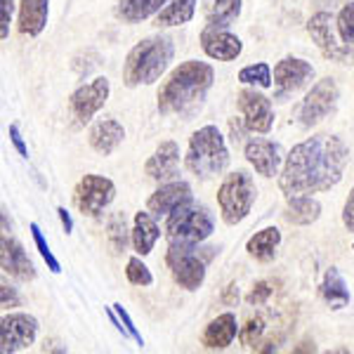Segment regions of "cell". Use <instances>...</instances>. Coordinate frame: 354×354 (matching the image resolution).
Instances as JSON below:
<instances>
[{"instance_id":"obj_1","label":"cell","mask_w":354,"mask_h":354,"mask_svg":"<svg viewBox=\"0 0 354 354\" xmlns=\"http://www.w3.org/2000/svg\"><path fill=\"white\" fill-rule=\"evenodd\" d=\"M347 163L350 147L338 135H314L288 151L279 187L286 196L328 192L342 180Z\"/></svg>"},{"instance_id":"obj_2","label":"cell","mask_w":354,"mask_h":354,"mask_svg":"<svg viewBox=\"0 0 354 354\" xmlns=\"http://www.w3.org/2000/svg\"><path fill=\"white\" fill-rule=\"evenodd\" d=\"M215 81V71L205 62H182L168 76V81L158 90V111L168 113H187L203 102L205 93Z\"/></svg>"},{"instance_id":"obj_3","label":"cell","mask_w":354,"mask_h":354,"mask_svg":"<svg viewBox=\"0 0 354 354\" xmlns=\"http://www.w3.org/2000/svg\"><path fill=\"white\" fill-rule=\"evenodd\" d=\"M175 45L170 36H149L130 50L123 64V83L128 88L151 85L163 76V71L173 62Z\"/></svg>"},{"instance_id":"obj_4","label":"cell","mask_w":354,"mask_h":354,"mask_svg":"<svg viewBox=\"0 0 354 354\" xmlns=\"http://www.w3.org/2000/svg\"><path fill=\"white\" fill-rule=\"evenodd\" d=\"M187 170L201 180L220 175L230 165V149L225 145V137L218 130V125H203L189 140V149L185 156Z\"/></svg>"},{"instance_id":"obj_5","label":"cell","mask_w":354,"mask_h":354,"mask_svg":"<svg viewBox=\"0 0 354 354\" xmlns=\"http://www.w3.org/2000/svg\"><path fill=\"white\" fill-rule=\"evenodd\" d=\"M255 196H258V187H255L253 177L245 170H236V173L227 175L218 189V205L222 220L232 227L243 222L250 210H253Z\"/></svg>"},{"instance_id":"obj_6","label":"cell","mask_w":354,"mask_h":354,"mask_svg":"<svg viewBox=\"0 0 354 354\" xmlns=\"http://www.w3.org/2000/svg\"><path fill=\"white\" fill-rule=\"evenodd\" d=\"M215 222L208 208L198 203H185L168 215L165 222V234L170 243H201L213 234Z\"/></svg>"},{"instance_id":"obj_7","label":"cell","mask_w":354,"mask_h":354,"mask_svg":"<svg viewBox=\"0 0 354 354\" xmlns=\"http://www.w3.org/2000/svg\"><path fill=\"white\" fill-rule=\"evenodd\" d=\"M165 262H168L175 283H180L185 290H198L203 286L205 258H201L196 243H170Z\"/></svg>"},{"instance_id":"obj_8","label":"cell","mask_w":354,"mask_h":354,"mask_svg":"<svg viewBox=\"0 0 354 354\" xmlns=\"http://www.w3.org/2000/svg\"><path fill=\"white\" fill-rule=\"evenodd\" d=\"M111 93V83L106 76H100L88 85H81L71 97H68V113H71L73 123L81 128V125L93 121V116L102 106L106 104Z\"/></svg>"},{"instance_id":"obj_9","label":"cell","mask_w":354,"mask_h":354,"mask_svg":"<svg viewBox=\"0 0 354 354\" xmlns=\"http://www.w3.org/2000/svg\"><path fill=\"white\" fill-rule=\"evenodd\" d=\"M116 198V185L109 177L102 175H85L76 185L73 192V201H76L78 210L88 218H97L102 215V210Z\"/></svg>"},{"instance_id":"obj_10","label":"cell","mask_w":354,"mask_h":354,"mask_svg":"<svg viewBox=\"0 0 354 354\" xmlns=\"http://www.w3.org/2000/svg\"><path fill=\"white\" fill-rule=\"evenodd\" d=\"M338 83L333 78H322L317 85H312V90L300 104V123L312 128V125L322 123L324 118L330 116L338 106Z\"/></svg>"},{"instance_id":"obj_11","label":"cell","mask_w":354,"mask_h":354,"mask_svg":"<svg viewBox=\"0 0 354 354\" xmlns=\"http://www.w3.org/2000/svg\"><path fill=\"white\" fill-rule=\"evenodd\" d=\"M38 335V322L36 317L26 312H12L5 314L0 322V350L3 354H15L33 345Z\"/></svg>"},{"instance_id":"obj_12","label":"cell","mask_w":354,"mask_h":354,"mask_svg":"<svg viewBox=\"0 0 354 354\" xmlns=\"http://www.w3.org/2000/svg\"><path fill=\"white\" fill-rule=\"evenodd\" d=\"M239 109H241L243 125L253 133H270L274 125V106L270 97L258 90H241L239 93Z\"/></svg>"},{"instance_id":"obj_13","label":"cell","mask_w":354,"mask_h":354,"mask_svg":"<svg viewBox=\"0 0 354 354\" xmlns=\"http://www.w3.org/2000/svg\"><path fill=\"white\" fill-rule=\"evenodd\" d=\"M333 24H335L333 15L317 12L314 17H310V21H307V33H310L312 41L317 43V48L322 50L328 59L347 62V57H350V48H345V45L335 38Z\"/></svg>"},{"instance_id":"obj_14","label":"cell","mask_w":354,"mask_h":354,"mask_svg":"<svg viewBox=\"0 0 354 354\" xmlns=\"http://www.w3.org/2000/svg\"><path fill=\"white\" fill-rule=\"evenodd\" d=\"M201 48L210 59L218 62H232L241 55L243 43L239 36H234L230 28L225 26H208L201 31Z\"/></svg>"},{"instance_id":"obj_15","label":"cell","mask_w":354,"mask_h":354,"mask_svg":"<svg viewBox=\"0 0 354 354\" xmlns=\"http://www.w3.org/2000/svg\"><path fill=\"white\" fill-rule=\"evenodd\" d=\"M314 81V66L300 57H286L274 66V85L279 93H298Z\"/></svg>"},{"instance_id":"obj_16","label":"cell","mask_w":354,"mask_h":354,"mask_svg":"<svg viewBox=\"0 0 354 354\" xmlns=\"http://www.w3.org/2000/svg\"><path fill=\"white\" fill-rule=\"evenodd\" d=\"M245 161L255 168V173L262 177H274L279 175V168L286 161L281 145L270 140H250L245 145Z\"/></svg>"},{"instance_id":"obj_17","label":"cell","mask_w":354,"mask_h":354,"mask_svg":"<svg viewBox=\"0 0 354 354\" xmlns=\"http://www.w3.org/2000/svg\"><path fill=\"white\" fill-rule=\"evenodd\" d=\"M0 265H3V272L15 277L17 281H33L36 279V267L28 260L24 245L8 234H3V239H0Z\"/></svg>"},{"instance_id":"obj_18","label":"cell","mask_w":354,"mask_h":354,"mask_svg":"<svg viewBox=\"0 0 354 354\" xmlns=\"http://www.w3.org/2000/svg\"><path fill=\"white\" fill-rule=\"evenodd\" d=\"M192 201V187L187 182H168L158 187L147 201V210L153 218H168L173 210Z\"/></svg>"},{"instance_id":"obj_19","label":"cell","mask_w":354,"mask_h":354,"mask_svg":"<svg viewBox=\"0 0 354 354\" xmlns=\"http://www.w3.org/2000/svg\"><path fill=\"white\" fill-rule=\"evenodd\" d=\"M177 168H180V147H177V142L168 140L156 147V151L151 153V158L145 165V173L151 180H170L177 175Z\"/></svg>"},{"instance_id":"obj_20","label":"cell","mask_w":354,"mask_h":354,"mask_svg":"<svg viewBox=\"0 0 354 354\" xmlns=\"http://www.w3.org/2000/svg\"><path fill=\"white\" fill-rule=\"evenodd\" d=\"M125 140V128L123 123H118L116 118H104V121H97L88 133L90 147L102 153V156H109L118 149V145Z\"/></svg>"},{"instance_id":"obj_21","label":"cell","mask_w":354,"mask_h":354,"mask_svg":"<svg viewBox=\"0 0 354 354\" xmlns=\"http://www.w3.org/2000/svg\"><path fill=\"white\" fill-rule=\"evenodd\" d=\"M236 333H239L236 317L232 312H225L205 326L201 335V345L205 350H225V347H230L234 342Z\"/></svg>"},{"instance_id":"obj_22","label":"cell","mask_w":354,"mask_h":354,"mask_svg":"<svg viewBox=\"0 0 354 354\" xmlns=\"http://www.w3.org/2000/svg\"><path fill=\"white\" fill-rule=\"evenodd\" d=\"M158 236H161V230H158L156 220H153V215L149 210H140V213H135V220H133V248L137 250V255H149L153 250V243L158 241Z\"/></svg>"},{"instance_id":"obj_23","label":"cell","mask_w":354,"mask_h":354,"mask_svg":"<svg viewBox=\"0 0 354 354\" xmlns=\"http://www.w3.org/2000/svg\"><path fill=\"white\" fill-rule=\"evenodd\" d=\"M50 15V0H21L19 3V31L24 36H38L43 33Z\"/></svg>"},{"instance_id":"obj_24","label":"cell","mask_w":354,"mask_h":354,"mask_svg":"<svg viewBox=\"0 0 354 354\" xmlns=\"http://www.w3.org/2000/svg\"><path fill=\"white\" fill-rule=\"evenodd\" d=\"M286 213H283V218H286L290 225H312V222L319 220V215H322V203L317 201V198H312L310 194H290L286 196Z\"/></svg>"},{"instance_id":"obj_25","label":"cell","mask_w":354,"mask_h":354,"mask_svg":"<svg viewBox=\"0 0 354 354\" xmlns=\"http://www.w3.org/2000/svg\"><path fill=\"white\" fill-rule=\"evenodd\" d=\"M281 243V232L277 227H265V230L255 232L253 236L245 243V250H248L250 258L260 260V262H270L277 255V248Z\"/></svg>"},{"instance_id":"obj_26","label":"cell","mask_w":354,"mask_h":354,"mask_svg":"<svg viewBox=\"0 0 354 354\" xmlns=\"http://www.w3.org/2000/svg\"><path fill=\"white\" fill-rule=\"evenodd\" d=\"M319 293H322L324 302L330 305V310H340V307L350 305V290H347L345 279H342V274L335 270V267H330V270H326V274H324Z\"/></svg>"},{"instance_id":"obj_27","label":"cell","mask_w":354,"mask_h":354,"mask_svg":"<svg viewBox=\"0 0 354 354\" xmlns=\"http://www.w3.org/2000/svg\"><path fill=\"white\" fill-rule=\"evenodd\" d=\"M165 3H170V0H121L116 12L128 24H137V21L147 19V17L161 12Z\"/></svg>"},{"instance_id":"obj_28","label":"cell","mask_w":354,"mask_h":354,"mask_svg":"<svg viewBox=\"0 0 354 354\" xmlns=\"http://www.w3.org/2000/svg\"><path fill=\"white\" fill-rule=\"evenodd\" d=\"M196 3L198 0H170L168 5L158 12L156 24L158 26H182L189 24L196 15Z\"/></svg>"},{"instance_id":"obj_29","label":"cell","mask_w":354,"mask_h":354,"mask_svg":"<svg viewBox=\"0 0 354 354\" xmlns=\"http://www.w3.org/2000/svg\"><path fill=\"white\" fill-rule=\"evenodd\" d=\"M239 15H241V0H213L205 10V24L227 28Z\"/></svg>"},{"instance_id":"obj_30","label":"cell","mask_w":354,"mask_h":354,"mask_svg":"<svg viewBox=\"0 0 354 354\" xmlns=\"http://www.w3.org/2000/svg\"><path fill=\"white\" fill-rule=\"evenodd\" d=\"M106 239H109V245L116 255H121L125 250L128 239H133V232H128V222H125L123 213H113L106 222Z\"/></svg>"},{"instance_id":"obj_31","label":"cell","mask_w":354,"mask_h":354,"mask_svg":"<svg viewBox=\"0 0 354 354\" xmlns=\"http://www.w3.org/2000/svg\"><path fill=\"white\" fill-rule=\"evenodd\" d=\"M239 81L243 85H258V88H272V68L270 64L260 62V64L243 66L239 71Z\"/></svg>"},{"instance_id":"obj_32","label":"cell","mask_w":354,"mask_h":354,"mask_svg":"<svg viewBox=\"0 0 354 354\" xmlns=\"http://www.w3.org/2000/svg\"><path fill=\"white\" fill-rule=\"evenodd\" d=\"M262 333H265V322H262L260 317H250L248 322L243 324L241 328H239V340H241L243 347H248V350H255L258 347V342L262 338Z\"/></svg>"},{"instance_id":"obj_33","label":"cell","mask_w":354,"mask_h":354,"mask_svg":"<svg viewBox=\"0 0 354 354\" xmlns=\"http://www.w3.org/2000/svg\"><path fill=\"white\" fill-rule=\"evenodd\" d=\"M125 277H128V281L133 283V286H151L153 283L149 267H147L140 258L128 260V265H125Z\"/></svg>"},{"instance_id":"obj_34","label":"cell","mask_w":354,"mask_h":354,"mask_svg":"<svg viewBox=\"0 0 354 354\" xmlns=\"http://www.w3.org/2000/svg\"><path fill=\"white\" fill-rule=\"evenodd\" d=\"M31 236H33V243H36V248H38V253H41V258L48 262V267H50V272H55V274H59L62 272V265H59V260L53 255V250H50V245L48 241H45V236H43V232H41V227L33 222L31 225Z\"/></svg>"},{"instance_id":"obj_35","label":"cell","mask_w":354,"mask_h":354,"mask_svg":"<svg viewBox=\"0 0 354 354\" xmlns=\"http://www.w3.org/2000/svg\"><path fill=\"white\" fill-rule=\"evenodd\" d=\"M335 26H338L340 41L347 45H354V3L345 5L340 10L338 19H335Z\"/></svg>"},{"instance_id":"obj_36","label":"cell","mask_w":354,"mask_h":354,"mask_svg":"<svg viewBox=\"0 0 354 354\" xmlns=\"http://www.w3.org/2000/svg\"><path fill=\"white\" fill-rule=\"evenodd\" d=\"M113 307V310H116V314H118V319H121V324H123V328H125V333H128L130 335V338H133L135 342H137V345H145V338H142V333H140V330H137V326H135V324H133V319H130V314L128 312H125V307L123 305H118V302H116V305H111Z\"/></svg>"},{"instance_id":"obj_37","label":"cell","mask_w":354,"mask_h":354,"mask_svg":"<svg viewBox=\"0 0 354 354\" xmlns=\"http://www.w3.org/2000/svg\"><path fill=\"white\" fill-rule=\"evenodd\" d=\"M270 295H272V286L267 281H260V283H255L245 300H248V305H262V302L270 300Z\"/></svg>"},{"instance_id":"obj_38","label":"cell","mask_w":354,"mask_h":354,"mask_svg":"<svg viewBox=\"0 0 354 354\" xmlns=\"http://www.w3.org/2000/svg\"><path fill=\"white\" fill-rule=\"evenodd\" d=\"M0 302H3L5 310H10V307H19V295H17V288L8 286V281L0 283Z\"/></svg>"},{"instance_id":"obj_39","label":"cell","mask_w":354,"mask_h":354,"mask_svg":"<svg viewBox=\"0 0 354 354\" xmlns=\"http://www.w3.org/2000/svg\"><path fill=\"white\" fill-rule=\"evenodd\" d=\"M10 140H12V147L17 149V153H19L21 158H28V147H26V142H24V137H21L19 133V125H10Z\"/></svg>"},{"instance_id":"obj_40","label":"cell","mask_w":354,"mask_h":354,"mask_svg":"<svg viewBox=\"0 0 354 354\" xmlns=\"http://www.w3.org/2000/svg\"><path fill=\"white\" fill-rule=\"evenodd\" d=\"M342 225H345L347 232L354 234V187L345 201V208H342Z\"/></svg>"},{"instance_id":"obj_41","label":"cell","mask_w":354,"mask_h":354,"mask_svg":"<svg viewBox=\"0 0 354 354\" xmlns=\"http://www.w3.org/2000/svg\"><path fill=\"white\" fill-rule=\"evenodd\" d=\"M222 302H225V305H236V302H239V286H236V283H230V286L225 288Z\"/></svg>"},{"instance_id":"obj_42","label":"cell","mask_w":354,"mask_h":354,"mask_svg":"<svg viewBox=\"0 0 354 354\" xmlns=\"http://www.w3.org/2000/svg\"><path fill=\"white\" fill-rule=\"evenodd\" d=\"M57 215H59V220H62V227H64V232H66V234H71V230H73V222H71V215H68V210L64 208V205H59V208H57Z\"/></svg>"},{"instance_id":"obj_43","label":"cell","mask_w":354,"mask_h":354,"mask_svg":"<svg viewBox=\"0 0 354 354\" xmlns=\"http://www.w3.org/2000/svg\"><path fill=\"white\" fill-rule=\"evenodd\" d=\"M230 130H232V142H234V145H239V142L243 140V137H241V121H239V118L234 121V118H232V121H230Z\"/></svg>"},{"instance_id":"obj_44","label":"cell","mask_w":354,"mask_h":354,"mask_svg":"<svg viewBox=\"0 0 354 354\" xmlns=\"http://www.w3.org/2000/svg\"><path fill=\"white\" fill-rule=\"evenodd\" d=\"M352 250H354V243H352Z\"/></svg>"}]
</instances>
